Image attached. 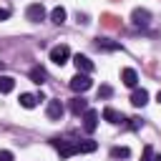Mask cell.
Returning <instances> with one entry per match:
<instances>
[{"label": "cell", "mask_w": 161, "mask_h": 161, "mask_svg": "<svg viewBox=\"0 0 161 161\" xmlns=\"http://www.w3.org/2000/svg\"><path fill=\"white\" fill-rule=\"evenodd\" d=\"M53 146L58 148L60 158H70V156L80 153V141H68V138H53Z\"/></svg>", "instance_id": "obj_1"}, {"label": "cell", "mask_w": 161, "mask_h": 161, "mask_svg": "<svg viewBox=\"0 0 161 161\" xmlns=\"http://www.w3.org/2000/svg\"><path fill=\"white\" fill-rule=\"evenodd\" d=\"M68 58H70V48H68L65 43H60V45L50 48V60H53L55 65H65V63H68Z\"/></svg>", "instance_id": "obj_2"}, {"label": "cell", "mask_w": 161, "mask_h": 161, "mask_svg": "<svg viewBox=\"0 0 161 161\" xmlns=\"http://www.w3.org/2000/svg\"><path fill=\"white\" fill-rule=\"evenodd\" d=\"M91 86H93V80H91V75H86V73H75V75L70 78V88H73L75 93H86Z\"/></svg>", "instance_id": "obj_3"}, {"label": "cell", "mask_w": 161, "mask_h": 161, "mask_svg": "<svg viewBox=\"0 0 161 161\" xmlns=\"http://www.w3.org/2000/svg\"><path fill=\"white\" fill-rule=\"evenodd\" d=\"M63 103L58 101V98H50L48 101V106H45V116L50 118V121H60V116H63Z\"/></svg>", "instance_id": "obj_4"}, {"label": "cell", "mask_w": 161, "mask_h": 161, "mask_svg": "<svg viewBox=\"0 0 161 161\" xmlns=\"http://www.w3.org/2000/svg\"><path fill=\"white\" fill-rule=\"evenodd\" d=\"M25 18H28L30 23H40V20H45V8H43L40 3H33V5H28Z\"/></svg>", "instance_id": "obj_5"}, {"label": "cell", "mask_w": 161, "mask_h": 161, "mask_svg": "<svg viewBox=\"0 0 161 161\" xmlns=\"http://www.w3.org/2000/svg\"><path fill=\"white\" fill-rule=\"evenodd\" d=\"M131 20H133L136 28H146V25L151 23V13H148L146 8H136V10L131 13Z\"/></svg>", "instance_id": "obj_6"}, {"label": "cell", "mask_w": 161, "mask_h": 161, "mask_svg": "<svg viewBox=\"0 0 161 161\" xmlns=\"http://www.w3.org/2000/svg\"><path fill=\"white\" fill-rule=\"evenodd\" d=\"M96 128H98V111L88 108V111L83 113V131H86V133H93Z\"/></svg>", "instance_id": "obj_7"}, {"label": "cell", "mask_w": 161, "mask_h": 161, "mask_svg": "<svg viewBox=\"0 0 161 161\" xmlns=\"http://www.w3.org/2000/svg\"><path fill=\"white\" fill-rule=\"evenodd\" d=\"M73 63H75L78 73H86V75L93 73V60H91L88 55H80V53H78V55H73Z\"/></svg>", "instance_id": "obj_8"}, {"label": "cell", "mask_w": 161, "mask_h": 161, "mask_svg": "<svg viewBox=\"0 0 161 161\" xmlns=\"http://www.w3.org/2000/svg\"><path fill=\"white\" fill-rule=\"evenodd\" d=\"M146 103H148V91H146V88H136V91L131 93V106L143 108Z\"/></svg>", "instance_id": "obj_9"}, {"label": "cell", "mask_w": 161, "mask_h": 161, "mask_svg": "<svg viewBox=\"0 0 161 161\" xmlns=\"http://www.w3.org/2000/svg\"><path fill=\"white\" fill-rule=\"evenodd\" d=\"M30 80H33L35 86H43V83L48 80V73H45V68H43V65H33V68H30Z\"/></svg>", "instance_id": "obj_10"}, {"label": "cell", "mask_w": 161, "mask_h": 161, "mask_svg": "<svg viewBox=\"0 0 161 161\" xmlns=\"http://www.w3.org/2000/svg\"><path fill=\"white\" fill-rule=\"evenodd\" d=\"M121 80H123L128 88H136V86H138V73H136L133 68H123V70H121Z\"/></svg>", "instance_id": "obj_11"}, {"label": "cell", "mask_w": 161, "mask_h": 161, "mask_svg": "<svg viewBox=\"0 0 161 161\" xmlns=\"http://www.w3.org/2000/svg\"><path fill=\"white\" fill-rule=\"evenodd\" d=\"M103 118L108 121V123H113V126H118V123H123L126 118H123V113H118L116 108H103Z\"/></svg>", "instance_id": "obj_12"}, {"label": "cell", "mask_w": 161, "mask_h": 161, "mask_svg": "<svg viewBox=\"0 0 161 161\" xmlns=\"http://www.w3.org/2000/svg\"><path fill=\"white\" fill-rule=\"evenodd\" d=\"M70 111H73L75 116L86 113V111H88V101H83L80 96H78V98H73V101H70Z\"/></svg>", "instance_id": "obj_13"}, {"label": "cell", "mask_w": 161, "mask_h": 161, "mask_svg": "<svg viewBox=\"0 0 161 161\" xmlns=\"http://www.w3.org/2000/svg\"><path fill=\"white\" fill-rule=\"evenodd\" d=\"M65 15H68V13H65V8H60V5L50 10V20H53L55 25H63V23H65Z\"/></svg>", "instance_id": "obj_14"}, {"label": "cell", "mask_w": 161, "mask_h": 161, "mask_svg": "<svg viewBox=\"0 0 161 161\" xmlns=\"http://www.w3.org/2000/svg\"><path fill=\"white\" fill-rule=\"evenodd\" d=\"M20 106L23 108H35L38 106V96H33V93H20Z\"/></svg>", "instance_id": "obj_15"}, {"label": "cell", "mask_w": 161, "mask_h": 161, "mask_svg": "<svg viewBox=\"0 0 161 161\" xmlns=\"http://www.w3.org/2000/svg\"><path fill=\"white\" fill-rule=\"evenodd\" d=\"M128 156H131L128 146H113L111 148V158H128Z\"/></svg>", "instance_id": "obj_16"}, {"label": "cell", "mask_w": 161, "mask_h": 161, "mask_svg": "<svg viewBox=\"0 0 161 161\" xmlns=\"http://www.w3.org/2000/svg\"><path fill=\"white\" fill-rule=\"evenodd\" d=\"M15 88V78L10 75H0V93H10Z\"/></svg>", "instance_id": "obj_17"}, {"label": "cell", "mask_w": 161, "mask_h": 161, "mask_svg": "<svg viewBox=\"0 0 161 161\" xmlns=\"http://www.w3.org/2000/svg\"><path fill=\"white\" fill-rule=\"evenodd\" d=\"M96 146H98V143L88 138V141H83V143H80V153H91V151H96Z\"/></svg>", "instance_id": "obj_18"}, {"label": "cell", "mask_w": 161, "mask_h": 161, "mask_svg": "<svg viewBox=\"0 0 161 161\" xmlns=\"http://www.w3.org/2000/svg\"><path fill=\"white\" fill-rule=\"evenodd\" d=\"M111 96H113V88L111 86H101L98 88V98H111Z\"/></svg>", "instance_id": "obj_19"}, {"label": "cell", "mask_w": 161, "mask_h": 161, "mask_svg": "<svg viewBox=\"0 0 161 161\" xmlns=\"http://www.w3.org/2000/svg\"><path fill=\"white\" fill-rule=\"evenodd\" d=\"M98 48H106V50H118L121 45H118V43H108V40H98Z\"/></svg>", "instance_id": "obj_20"}, {"label": "cell", "mask_w": 161, "mask_h": 161, "mask_svg": "<svg viewBox=\"0 0 161 161\" xmlns=\"http://www.w3.org/2000/svg\"><path fill=\"white\" fill-rule=\"evenodd\" d=\"M13 158H15V156H13V151H5V148L0 151V161H13Z\"/></svg>", "instance_id": "obj_21"}, {"label": "cell", "mask_w": 161, "mask_h": 161, "mask_svg": "<svg viewBox=\"0 0 161 161\" xmlns=\"http://www.w3.org/2000/svg\"><path fill=\"white\" fill-rule=\"evenodd\" d=\"M141 126H143V121H141V118H131V128H133V131H138Z\"/></svg>", "instance_id": "obj_22"}, {"label": "cell", "mask_w": 161, "mask_h": 161, "mask_svg": "<svg viewBox=\"0 0 161 161\" xmlns=\"http://www.w3.org/2000/svg\"><path fill=\"white\" fill-rule=\"evenodd\" d=\"M10 18V10L8 8H0V20H8Z\"/></svg>", "instance_id": "obj_23"}, {"label": "cell", "mask_w": 161, "mask_h": 161, "mask_svg": "<svg viewBox=\"0 0 161 161\" xmlns=\"http://www.w3.org/2000/svg\"><path fill=\"white\" fill-rule=\"evenodd\" d=\"M148 158H151V146H146V151H143V158H141V161H148Z\"/></svg>", "instance_id": "obj_24"}, {"label": "cell", "mask_w": 161, "mask_h": 161, "mask_svg": "<svg viewBox=\"0 0 161 161\" xmlns=\"http://www.w3.org/2000/svg\"><path fill=\"white\" fill-rule=\"evenodd\" d=\"M156 101H158V103H161V91H158V96H156Z\"/></svg>", "instance_id": "obj_25"}, {"label": "cell", "mask_w": 161, "mask_h": 161, "mask_svg": "<svg viewBox=\"0 0 161 161\" xmlns=\"http://www.w3.org/2000/svg\"><path fill=\"white\" fill-rule=\"evenodd\" d=\"M153 161H161V156H156V158H153Z\"/></svg>", "instance_id": "obj_26"}, {"label": "cell", "mask_w": 161, "mask_h": 161, "mask_svg": "<svg viewBox=\"0 0 161 161\" xmlns=\"http://www.w3.org/2000/svg\"><path fill=\"white\" fill-rule=\"evenodd\" d=\"M0 68H3V60H0Z\"/></svg>", "instance_id": "obj_27"}]
</instances>
